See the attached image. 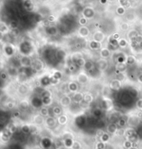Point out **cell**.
I'll use <instances>...</instances> for the list:
<instances>
[{"label":"cell","instance_id":"b9f144b4","mask_svg":"<svg viewBox=\"0 0 142 149\" xmlns=\"http://www.w3.org/2000/svg\"><path fill=\"white\" fill-rule=\"evenodd\" d=\"M137 81L139 83H141L142 84V74H140L137 76Z\"/></svg>","mask_w":142,"mask_h":149},{"label":"cell","instance_id":"d6986e66","mask_svg":"<svg viewBox=\"0 0 142 149\" xmlns=\"http://www.w3.org/2000/svg\"><path fill=\"white\" fill-rule=\"evenodd\" d=\"M40 114H41L42 117H47L48 116H49V110H48V107L46 106L42 107L40 110Z\"/></svg>","mask_w":142,"mask_h":149},{"label":"cell","instance_id":"d590c367","mask_svg":"<svg viewBox=\"0 0 142 149\" xmlns=\"http://www.w3.org/2000/svg\"><path fill=\"white\" fill-rule=\"evenodd\" d=\"M117 79L118 80H119L120 81H121V82H124L125 81V79H126V77H125V75L124 74H122V73H119V74L117 75Z\"/></svg>","mask_w":142,"mask_h":149},{"label":"cell","instance_id":"3957f363","mask_svg":"<svg viewBox=\"0 0 142 149\" xmlns=\"http://www.w3.org/2000/svg\"><path fill=\"white\" fill-rule=\"evenodd\" d=\"M57 124H58L57 119H55L54 117H52V116H48L47 117L45 118L44 125L46 128L52 129V128H54L56 127Z\"/></svg>","mask_w":142,"mask_h":149},{"label":"cell","instance_id":"ba28073f","mask_svg":"<svg viewBox=\"0 0 142 149\" xmlns=\"http://www.w3.org/2000/svg\"><path fill=\"white\" fill-rule=\"evenodd\" d=\"M107 133L108 134L114 135H116L117 131L118 130V125L117 123H110V124H108V126H107Z\"/></svg>","mask_w":142,"mask_h":149},{"label":"cell","instance_id":"5bb4252c","mask_svg":"<svg viewBox=\"0 0 142 149\" xmlns=\"http://www.w3.org/2000/svg\"><path fill=\"white\" fill-rule=\"evenodd\" d=\"M41 100L42 105L46 107L50 106L53 103V98L52 97H45V98H41Z\"/></svg>","mask_w":142,"mask_h":149},{"label":"cell","instance_id":"e0dca14e","mask_svg":"<svg viewBox=\"0 0 142 149\" xmlns=\"http://www.w3.org/2000/svg\"><path fill=\"white\" fill-rule=\"evenodd\" d=\"M127 122H128V118L126 119V118L124 117H120V118L119 119V120L117 122V124L118 125V126L121 128H124L125 126L127 125Z\"/></svg>","mask_w":142,"mask_h":149},{"label":"cell","instance_id":"d4e9b609","mask_svg":"<svg viewBox=\"0 0 142 149\" xmlns=\"http://www.w3.org/2000/svg\"><path fill=\"white\" fill-rule=\"evenodd\" d=\"M90 105H91V104L87 103V102L85 101L84 100H83L81 103H79V106L82 110H89V107H90Z\"/></svg>","mask_w":142,"mask_h":149},{"label":"cell","instance_id":"836d02e7","mask_svg":"<svg viewBox=\"0 0 142 149\" xmlns=\"http://www.w3.org/2000/svg\"><path fill=\"white\" fill-rule=\"evenodd\" d=\"M136 107L138 109V110H140V109L142 107V98H139V99L136 101Z\"/></svg>","mask_w":142,"mask_h":149},{"label":"cell","instance_id":"8992f818","mask_svg":"<svg viewBox=\"0 0 142 149\" xmlns=\"http://www.w3.org/2000/svg\"><path fill=\"white\" fill-rule=\"evenodd\" d=\"M72 98L73 102L79 104L84 100V94L78 91L75 93H73V96Z\"/></svg>","mask_w":142,"mask_h":149},{"label":"cell","instance_id":"4fadbf2b","mask_svg":"<svg viewBox=\"0 0 142 149\" xmlns=\"http://www.w3.org/2000/svg\"><path fill=\"white\" fill-rule=\"evenodd\" d=\"M52 144V141L49 138L44 137L42 139L41 141V145L43 147V148L44 149H48L51 147Z\"/></svg>","mask_w":142,"mask_h":149},{"label":"cell","instance_id":"2e32d148","mask_svg":"<svg viewBox=\"0 0 142 149\" xmlns=\"http://www.w3.org/2000/svg\"><path fill=\"white\" fill-rule=\"evenodd\" d=\"M19 106L23 110H28L29 106H30V103L27 100H22L19 103Z\"/></svg>","mask_w":142,"mask_h":149},{"label":"cell","instance_id":"8d00e7d4","mask_svg":"<svg viewBox=\"0 0 142 149\" xmlns=\"http://www.w3.org/2000/svg\"><path fill=\"white\" fill-rule=\"evenodd\" d=\"M8 130H9V131H10V133L13 134V133H15V132L17 131V126H15V125L13 124V125H11V126H10V127L9 128V129H8Z\"/></svg>","mask_w":142,"mask_h":149},{"label":"cell","instance_id":"f546056e","mask_svg":"<svg viewBox=\"0 0 142 149\" xmlns=\"http://www.w3.org/2000/svg\"><path fill=\"white\" fill-rule=\"evenodd\" d=\"M102 110L101 108H100V109H99V108L95 109V110H94V112H93V114L95 116V117H100V116L102 114V110Z\"/></svg>","mask_w":142,"mask_h":149},{"label":"cell","instance_id":"60d3db41","mask_svg":"<svg viewBox=\"0 0 142 149\" xmlns=\"http://www.w3.org/2000/svg\"><path fill=\"white\" fill-rule=\"evenodd\" d=\"M21 115V113L20 111H16V112H14L13 114V117L15 118H18Z\"/></svg>","mask_w":142,"mask_h":149},{"label":"cell","instance_id":"74e56055","mask_svg":"<svg viewBox=\"0 0 142 149\" xmlns=\"http://www.w3.org/2000/svg\"><path fill=\"white\" fill-rule=\"evenodd\" d=\"M134 58H132V56L128 57V60H127V62H128V64L133 63V62H134Z\"/></svg>","mask_w":142,"mask_h":149},{"label":"cell","instance_id":"4316f807","mask_svg":"<svg viewBox=\"0 0 142 149\" xmlns=\"http://www.w3.org/2000/svg\"><path fill=\"white\" fill-rule=\"evenodd\" d=\"M99 139H100V141H103L104 143H107V142H108L109 140L110 139V134H108L107 133H105Z\"/></svg>","mask_w":142,"mask_h":149},{"label":"cell","instance_id":"7402d4cb","mask_svg":"<svg viewBox=\"0 0 142 149\" xmlns=\"http://www.w3.org/2000/svg\"><path fill=\"white\" fill-rule=\"evenodd\" d=\"M135 132H137L136 130H135V128H131V127H128L127 128H126L125 137H126V138H127V137H128L131 136L132 134H134Z\"/></svg>","mask_w":142,"mask_h":149},{"label":"cell","instance_id":"83f0119b","mask_svg":"<svg viewBox=\"0 0 142 149\" xmlns=\"http://www.w3.org/2000/svg\"><path fill=\"white\" fill-rule=\"evenodd\" d=\"M125 133H126V128L120 127L118 128L116 135L119 137H125Z\"/></svg>","mask_w":142,"mask_h":149},{"label":"cell","instance_id":"5b68a950","mask_svg":"<svg viewBox=\"0 0 142 149\" xmlns=\"http://www.w3.org/2000/svg\"><path fill=\"white\" fill-rule=\"evenodd\" d=\"M110 88L112 90H114V91H119V90L121 89V87H122V83H121V81L118 80L117 79L112 80L110 83Z\"/></svg>","mask_w":142,"mask_h":149},{"label":"cell","instance_id":"ffe728a7","mask_svg":"<svg viewBox=\"0 0 142 149\" xmlns=\"http://www.w3.org/2000/svg\"><path fill=\"white\" fill-rule=\"evenodd\" d=\"M84 100L87 103L91 104L94 101V96L90 93H86L84 94Z\"/></svg>","mask_w":142,"mask_h":149},{"label":"cell","instance_id":"bcb514c9","mask_svg":"<svg viewBox=\"0 0 142 149\" xmlns=\"http://www.w3.org/2000/svg\"><path fill=\"white\" fill-rule=\"evenodd\" d=\"M94 149H100V148H96H96H95Z\"/></svg>","mask_w":142,"mask_h":149},{"label":"cell","instance_id":"f35d334b","mask_svg":"<svg viewBox=\"0 0 142 149\" xmlns=\"http://www.w3.org/2000/svg\"><path fill=\"white\" fill-rule=\"evenodd\" d=\"M7 106H8V108H13V107H15V103H13V102H8V103H7Z\"/></svg>","mask_w":142,"mask_h":149},{"label":"cell","instance_id":"603a6c76","mask_svg":"<svg viewBox=\"0 0 142 149\" xmlns=\"http://www.w3.org/2000/svg\"><path fill=\"white\" fill-rule=\"evenodd\" d=\"M41 98H45V97H52V92H51V90H43V91L40 94Z\"/></svg>","mask_w":142,"mask_h":149},{"label":"cell","instance_id":"44dd1931","mask_svg":"<svg viewBox=\"0 0 142 149\" xmlns=\"http://www.w3.org/2000/svg\"><path fill=\"white\" fill-rule=\"evenodd\" d=\"M52 112H53V114H54V116H56V117H58V116L62 114V108L60 106H58V105L53 107V109H52Z\"/></svg>","mask_w":142,"mask_h":149},{"label":"cell","instance_id":"9a60e30c","mask_svg":"<svg viewBox=\"0 0 142 149\" xmlns=\"http://www.w3.org/2000/svg\"><path fill=\"white\" fill-rule=\"evenodd\" d=\"M74 139L73 138H67L63 139V145L64 146L67 148H72L73 143H74Z\"/></svg>","mask_w":142,"mask_h":149},{"label":"cell","instance_id":"ab89813d","mask_svg":"<svg viewBox=\"0 0 142 149\" xmlns=\"http://www.w3.org/2000/svg\"><path fill=\"white\" fill-rule=\"evenodd\" d=\"M132 147H134V148H139V144L138 141L132 142Z\"/></svg>","mask_w":142,"mask_h":149},{"label":"cell","instance_id":"7a4b0ae2","mask_svg":"<svg viewBox=\"0 0 142 149\" xmlns=\"http://www.w3.org/2000/svg\"><path fill=\"white\" fill-rule=\"evenodd\" d=\"M141 120L139 118L137 117L136 114H132V115L129 116L128 117V122L127 125H128V127L136 128L139 126L141 124Z\"/></svg>","mask_w":142,"mask_h":149},{"label":"cell","instance_id":"cb8c5ba5","mask_svg":"<svg viewBox=\"0 0 142 149\" xmlns=\"http://www.w3.org/2000/svg\"><path fill=\"white\" fill-rule=\"evenodd\" d=\"M30 133L33 135L37 134L38 132H39V126L34 124H30Z\"/></svg>","mask_w":142,"mask_h":149},{"label":"cell","instance_id":"52a82bcc","mask_svg":"<svg viewBox=\"0 0 142 149\" xmlns=\"http://www.w3.org/2000/svg\"><path fill=\"white\" fill-rule=\"evenodd\" d=\"M44 117H42L40 114H36L33 117V124L37 125L38 126H42L43 124H44Z\"/></svg>","mask_w":142,"mask_h":149},{"label":"cell","instance_id":"7c38bea8","mask_svg":"<svg viewBox=\"0 0 142 149\" xmlns=\"http://www.w3.org/2000/svg\"><path fill=\"white\" fill-rule=\"evenodd\" d=\"M67 88H68L69 92L71 93H75L79 91V85H78L77 83L74 82V81H72V82L69 83Z\"/></svg>","mask_w":142,"mask_h":149},{"label":"cell","instance_id":"484cf974","mask_svg":"<svg viewBox=\"0 0 142 149\" xmlns=\"http://www.w3.org/2000/svg\"><path fill=\"white\" fill-rule=\"evenodd\" d=\"M30 125L29 124H24L22 125V127H21V131H22V133L24 134H28V133H30Z\"/></svg>","mask_w":142,"mask_h":149},{"label":"cell","instance_id":"7bdbcfd3","mask_svg":"<svg viewBox=\"0 0 142 149\" xmlns=\"http://www.w3.org/2000/svg\"><path fill=\"white\" fill-rule=\"evenodd\" d=\"M1 79H2L3 80H5V79H6L7 75H6V74H5V73H2V74H1Z\"/></svg>","mask_w":142,"mask_h":149},{"label":"cell","instance_id":"277c9868","mask_svg":"<svg viewBox=\"0 0 142 149\" xmlns=\"http://www.w3.org/2000/svg\"><path fill=\"white\" fill-rule=\"evenodd\" d=\"M72 98H71L70 96L68 95H65L62 97L60 99V105L63 107H68L71 105V104L72 103Z\"/></svg>","mask_w":142,"mask_h":149},{"label":"cell","instance_id":"8fae6325","mask_svg":"<svg viewBox=\"0 0 142 149\" xmlns=\"http://www.w3.org/2000/svg\"><path fill=\"white\" fill-rule=\"evenodd\" d=\"M30 90H29V87L28 86L24 84L20 85V87H18V90H17V92L20 94L22 95V96H24V95H27L28 93L29 92Z\"/></svg>","mask_w":142,"mask_h":149},{"label":"cell","instance_id":"1f68e13d","mask_svg":"<svg viewBox=\"0 0 142 149\" xmlns=\"http://www.w3.org/2000/svg\"><path fill=\"white\" fill-rule=\"evenodd\" d=\"M124 147L126 149H128L129 148H130L132 147V142L130 141H129V140L126 139V141L124 142Z\"/></svg>","mask_w":142,"mask_h":149},{"label":"cell","instance_id":"4dcf8cb0","mask_svg":"<svg viewBox=\"0 0 142 149\" xmlns=\"http://www.w3.org/2000/svg\"><path fill=\"white\" fill-rule=\"evenodd\" d=\"M96 147L100 149H105V143L104 142L100 141L98 142H97L96 144Z\"/></svg>","mask_w":142,"mask_h":149},{"label":"cell","instance_id":"6da1fadb","mask_svg":"<svg viewBox=\"0 0 142 149\" xmlns=\"http://www.w3.org/2000/svg\"><path fill=\"white\" fill-rule=\"evenodd\" d=\"M100 108L107 112L112 110L114 108V103L112 98L110 97L103 96L100 102Z\"/></svg>","mask_w":142,"mask_h":149},{"label":"cell","instance_id":"30bf717a","mask_svg":"<svg viewBox=\"0 0 142 149\" xmlns=\"http://www.w3.org/2000/svg\"><path fill=\"white\" fill-rule=\"evenodd\" d=\"M57 121H58V124L60 126H65L68 123L69 118L67 114H62L57 117Z\"/></svg>","mask_w":142,"mask_h":149},{"label":"cell","instance_id":"f6af8a7d","mask_svg":"<svg viewBox=\"0 0 142 149\" xmlns=\"http://www.w3.org/2000/svg\"><path fill=\"white\" fill-rule=\"evenodd\" d=\"M140 66H141V67L142 68V61H141V65H140Z\"/></svg>","mask_w":142,"mask_h":149},{"label":"cell","instance_id":"d6a6232c","mask_svg":"<svg viewBox=\"0 0 142 149\" xmlns=\"http://www.w3.org/2000/svg\"><path fill=\"white\" fill-rule=\"evenodd\" d=\"M104 133H105V131H104L103 129L98 128V129H97L96 131V136L97 137L100 138V137H101L102 135L104 134Z\"/></svg>","mask_w":142,"mask_h":149},{"label":"cell","instance_id":"9c48e42d","mask_svg":"<svg viewBox=\"0 0 142 149\" xmlns=\"http://www.w3.org/2000/svg\"><path fill=\"white\" fill-rule=\"evenodd\" d=\"M77 82L81 85H85L89 82V77L85 73H81L77 76Z\"/></svg>","mask_w":142,"mask_h":149},{"label":"cell","instance_id":"ee69618b","mask_svg":"<svg viewBox=\"0 0 142 149\" xmlns=\"http://www.w3.org/2000/svg\"><path fill=\"white\" fill-rule=\"evenodd\" d=\"M128 149H139V148H134V147H130V148H129Z\"/></svg>","mask_w":142,"mask_h":149},{"label":"cell","instance_id":"e575fe53","mask_svg":"<svg viewBox=\"0 0 142 149\" xmlns=\"http://www.w3.org/2000/svg\"><path fill=\"white\" fill-rule=\"evenodd\" d=\"M109 53H110V52L107 49H103L101 51V55L103 58H107L109 56Z\"/></svg>","mask_w":142,"mask_h":149},{"label":"cell","instance_id":"f1b7e54d","mask_svg":"<svg viewBox=\"0 0 142 149\" xmlns=\"http://www.w3.org/2000/svg\"><path fill=\"white\" fill-rule=\"evenodd\" d=\"M81 148H82L81 144L79 141H74L71 149H81Z\"/></svg>","mask_w":142,"mask_h":149},{"label":"cell","instance_id":"ac0fdd59","mask_svg":"<svg viewBox=\"0 0 142 149\" xmlns=\"http://www.w3.org/2000/svg\"><path fill=\"white\" fill-rule=\"evenodd\" d=\"M126 139L129 140V141H130L131 142H137V141L139 142V141L140 140V139L137 132H135L134 134H132L131 136L128 137L126 138Z\"/></svg>","mask_w":142,"mask_h":149}]
</instances>
